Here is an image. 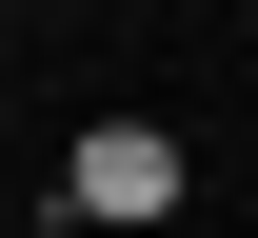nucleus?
I'll use <instances>...</instances> for the list:
<instances>
[{"mask_svg":"<svg viewBox=\"0 0 258 238\" xmlns=\"http://www.w3.org/2000/svg\"><path fill=\"white\" fill-rule=\"evenodd\" d=\"M179 179H199V159H179L159 119H99L80 159H60V218H99V238H139V218H179Z\"/></svg>","mask_w":258,"mask_h":238,"instance_id":"1","label":"nucleus"}]
</instances>
